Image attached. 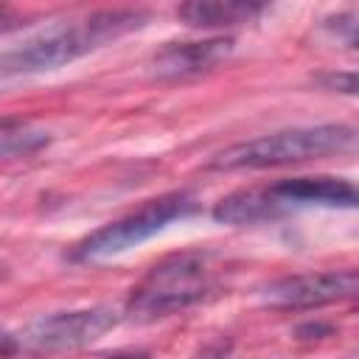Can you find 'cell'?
Returning a JSON list of instances; mask_svg holds the SVG:
<instances>
[{
  "mask_svg": "<svg viewBox=\"0 0 359 359\" xmlns=\"http://www.w3.org/2000/svg\"><path fill=\"white\" fill-rule=\"evenodd\" d=\"M146 22H149V11H143V8H101L81 20L53 25V28L42 31L39 36L22 42L20 48L0 53V79L56 70L62 65H70V62L104 48L107 42H115V39L143 28Z\"/></svg>",
  "mask_w": 359,
  "mask_h": 359,
  "instance_id": "obj_1",
  "label": "cell"
},
{
  "mask_svg": "<svg viewBox=\"0 0 359 359\" xmlns=\"http://www.w3.org/2000/svg\"><path fill=\"white\" fill-rule=\"evenodd\" d=\"M300 208H356V188L342 177H289L227 194L216 202L213 219L222 224H258Z\"/></svg>",
  "mask_w": 359,
  "mask_h": 359,
  "instance_id": "obj_2",
  "label": "cell"
},
{
  "mask_svg": "<svg viewBox=\"0 0 359 359\" xmlns=\"http://www.w3.org/2000/svg\"><path fill=\"white\" fill-rule=\"evenodd\" d=\"M356 149V129L345 123H323V126H297L272 135H261L244 143H233L222 149L208 168L213 171H241V168H275L309 163L331 154H345Z\"/></svg>",
  "mask_w": 359,
  "mask_h": 359,
  "instance_id": "obj_3",
  "label": "cell"
},
{
  "mask_svg": "<svg viewBox=\"0 0 359 359\" xmlns=\"http://www.w3.org/2000/svg\"><path fill=\"white\" fill-rule=\"evenodd\" d=\"M216 286L213 252H177L154 264L126 300V317L151 323L205 300Z\"/></svg>",
  "mask_w": 359,
  "mask_h": 359,
  "instance_id": "obj_4",
  "label": "cell"
},
{
  "mask_svg": "<svg viewBox=\"0 0 359 359\" xmlns=\"http://www.w3.org/2000/svg\"><path fill=\"white\" fill-rule=\"evenodd\" d=\"M196 208H199V202L191 191L163 194L157 199H149L146 205H140L129 216L115 219V222L93 230L87 238H81L73 247L70 258L73 261H101V258H109V255H121L129 247H137L146 238L165 230L171 222L191 216Z\"/></svg>",
  "mask_w": 359,
  "mask_h": 359,
  "instance_id": "obj_5",
  "label": "cell"
},
{
  "mask_svg": "<svg viewBox=\"0 0 359 359\" xmlns=\"http://www.w3.org/2000/svg\"><path fill=\"white\" fill-rule=\"evenodd\" d=\"M115 323H118V314L109 306L56 311V314H45V317L34 320L17 339H20V351H28L36 356L39 353L76 351L81 345L95 342Z\"/></svg>",
  "mask_w": 359,
  "mask_h": 359,
  "instance_id": "obj_6",
  "label": "cell"
},
{
  "mask_svg": "<svg viewBox=\"0 0 359 359\" xmlns=\"http://www.w3.org/2000/svg\"><path fill=\"white\" fill-rule=\"evenodd\" d=\"M356 269H331V272H303L269 280L261 286V300L272 309L300 311L320 309L328 303L351 300L356 294Z\"/></svg>",
  "mask_w": 359,
  "mask_h": 359,
  "instance_id": "obj_7",
  "label": "cell"
},
{
  "mask_svg": "<svg viewBox=\"0 0 359 359\" xmlns=\"http://www.w3.org/2000/svg\"><path fill=\"white\" fill-rule=\"evenodd\" d=\"M230 50H233L230 36H213V39H199V42H168L154 56V73L163 79L194 76L227 59Z\"/></svg>",
  "mask_w": 359,
  "mask_h": 359,
  "instance_id": "obj_8",
  "label": "cell"
},
{
  "mask_svg": "<svg viewBox=\"0 0 359 359\" xmlns=\"http://www.w3.org/2000/svg\"><path fill=\"white\" fill-rule=\"evenodd\" d=\"M264 11L261 3L247 0H196L182 3L177 8V17L191 28H230L255 20Z\"/></svg>",
  "mask_w": 359,
  "mask_h": 359,
  "instance_id": "obj_9",
  "label": "cell"
},
{
  "mask_svg": "<svg viewBox=\"0 0 359 359\" xmlns=\"http://www.w3.org/2000/svg\"><path fill=\"white\" fill-rule=\"evenodd\" d=\"M48 143V132L28 121H0V160L31 157Z\"/></svg>",
  "mask_w": 359,
  "mask_h": 359,
  "instance_id": "obj_10",
  "label": "cell"
},
{
  "mask_svg": "<svg viewBox=\"0 0 359 359\" xmlns=\"http://www.w3.org/2000/svg\"><path fill=\"white\" fill-rule=\"evenodd\" d=\"M325 28H331L337 36H342L345 39V45H356V14L353 11H348V14H337L334 20H328L325 22Z\"/></svg>",
  "mask_w": 359,
  "mask_h": 359,
  "instance_id": "obj_11",
  "label": "cell"
},
{
  "mask_svg": "<svg viewBox=\"0 0 359 359\" xmlns=\"http://www.w3.org/2000/svg\"><path fill=\"white\" fill-rule=\"evenodd\" d=\"M20 25H25V17L17 14V11L8 8V6H0V34H3V31H14V28H20Z\"/></svg>",
  "mask_w": 359,
  "mask_h": 359,
  "instance_id": "obj_12",
  "label": "cell"
},
{
  "mask_svg": "<svg viewBox=\"0 0 359 359\" xmlns=\"http://www.w3.org/2000/svg\"><path fill=\"white\" fill-rule=\"evenodd\" d=\"M14 353H20V339L6 328H0V359H11Z\"/></svg>",
  "mask_w": 359,
  "mask_h": 359,
  "instance_id": "obj_13",
  "label": "cell"
},
{
  "mask_svg": "<svg viewBox=\"0 0 359 359\" xmlns=\"http://www.w3.org/2000/svg\"><path fill=\"white\" fill-rule=\"evenodd\" d=\"M320 81L328 84V87H339V84H342V93H353V90H356L353 73H345V76H323Z\"/></svg>",
  "mask_w": 359,
  "mask_h": 359,
  "instance_id": "obj_14",
  "label": "cell"
},
{
  "mask_svg": "<svg viewBox=\"0 0 359 359\" xmlns=\"http://www.w3.org/2000/svg\"><path fill=\"white\" fill-rule=\"evenodd\" d=\"M104 359H149V353H143V351H118V353H109Z\"/></svg>",
  "mask_w": 359,
  "mask_h": 359,
  "instance_id": "obj_15",
  "label": "cell"
},
{
  "mask_svg": "<svg viewBox=\"0 0 359 359\" xmlns=\"http://www.w3.org/2000/svg\"><path fill=\"white\" fill-rule=\"evenodd\" d=\"M0 272H3V266H0Z\"/></svg>",
  "mask_w": 359,
  "mask_h": 359,
  "instance_id": "obj_16",
  "label": "cell"
}]
</instances>
